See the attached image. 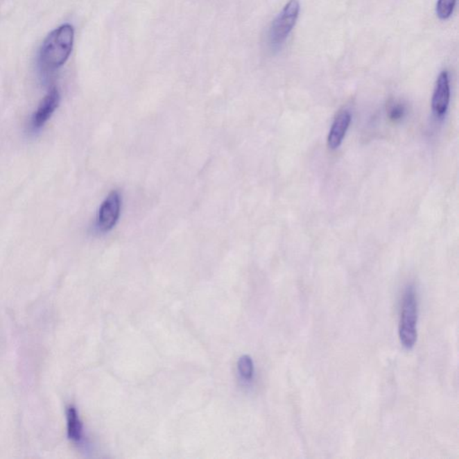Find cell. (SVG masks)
<instances>
[{"instance_id":"1","label":"cell","mask_w":459,"mask_h":459,"mask_svg":"<svg viewBox=\"0 0 459 459\" xmlns=\"http://www.w3.org/2000/svg\"><path fill=\"white\" fill-rule=\"evenodd\" d=\"M75 31L66 24L55 29L46 38L40 51V63L45 70L62 67L69 60L74 44Z\"/></svg>"},{"instance_id":"2","label":"cell","mask_w":459,"mask_h":459,"mask_svg":"<svg viewBox=\"0 0 459 459\" xmlns=\"http://www.w3.org/2000/svg\"><path fill=\"white\" fill-rule=\"evenodd\" d=\"M418 302L415 287L406 286L402 299L399 320V338L406 349H412L417 340Z\"/></svg>"},{"instance_id":"3","label":"cell","mask_w":459,"mask_h":459,"mask_svg":"<svg viewBox=\"0 0 459 459\" xmlns=\"http://www.w3.org/2000/svg\"><path fill=\"white\" fill-rule=\"evenodd\" d=\"M300 9L301 5L299 0H290L275 17L268 33V42L271 49L277 50L288 38L298 20Z\"/></svg>"},{"instance_id":"4","label":"cell","mask_w":459,"mask_h":459,"mask_svg":"<svg viewBox=\"0 0 459 459\" xmlns=\"http://www.w3.org/2000/svg\"><path fill=\"white\" fill-rule=\"evenodd\" d=\"M121 197L118 191L110 193L103 202L98 214V227L102 232H109L117 223L121 214Z\"/></svg>"},{"instance_id":"5","label":"cell","mask_w":459,"mask_h":459,"mask_svg":"<svg viewBox=\"0 0 459 459\" xmlns=\"http://www.w3.org/2000/svg\"><path fill=\"white\" fill-rule=\"evenodd\" d=\"M451 100V85L448 72L442 71L437 79L433 96V111L437 117H442L448 111Z\"/></svg>"},{"instance_id":"6","label":"cell","mask_w":459,"mask_h":459,"mask_svg":"<svg viewBox=\"0 0 459 459\" xmlns=\"http://www.w3.org/2000/svg\"><path fill=\"white\" fill-rule=\"evenodd\" d=\"M60 93L56 87L51 88L46 96L42 99L33 117V127L41 128L44 127L46 122L50 119L55 110L58 108L60 103Z\"/></svg>"},{"instance_id":"7","label":"cell","mask_w":459,"mask_h":459,"mask_svg":"<svg viewBox=\"0 0 459 459\" xmlns=\"http://www.w3.org/2000/svg\"><path fill=\"white\" fill-rule=\"evenodd\" d=\"M351 121V114L348 111H342L336 116L327 137V146L330 149H338L341 146Z\"/></svg>"},{"instance_id":"8","label":"cell","mask_w":459,"mask_h":459,"mask_svg":"<svg viewBox=\"0 0 459 459\" xmlns=\"http://www.w3.org/2000/svg\"><path fill=\"white\" fill-rule=\"evenodd\" d=\"M67 437L74 442H80L83 439V424L78 410L69 406L67 408Z\"/></svg>"},{"instance_id":"9","label":"cell","mask_w":459,"mask_h":459,"mask_svg":"<svg viewBox=\"0 0 459 459\" xmlns=\"http://www.w3.org/2000/svg\"><path fill=\"white\" fill-rule=\"evenodd\" d=\"M238 370L241 378L245 381H250L254 375V363L252 357L243 356L238 361Z\"/></svg>"},{"instance_id":"10","label":"cell","mask_w":459,"mask_h":459,"mask_svg":"<svg viewBox=\"0 0 459 459\" xmlns=\"http://www.w3.org/2000/svg\"><path fill=\"white\" fill-rule=\"evenodd\" d=\"M457 0H438L436 13L440 19L446 20L451 17Z\"/></svg>"},{"instance_id":"11","label":"cell","mask_w":459,"mask_h":459,"mask_svg":"<svg viewBox=\"0 0 459 459\" xmlns=\"http://www.w3.org/2000/svg\"><path fill=\"white\" fill-rule=\"evenodd\" d=\"M405 106L401 103H395L390 110V118L391 121H399L405 116Z\"/></svg>"}]
</instances>
